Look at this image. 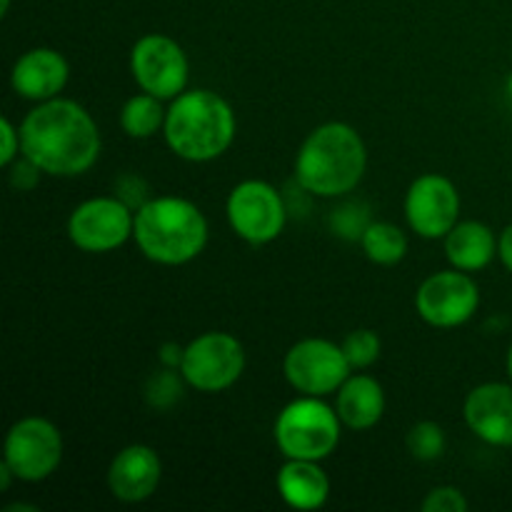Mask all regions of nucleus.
<instances>
[{
  "label": "nucleus",
  "instance_id": "nucleus-3",
  "mask_svg": "<svg viewBox=\"0 0 512 512\" xmlns=\"http://www.w3.org/2000/svg\"><path fill=\"white\" fill-rule=\"evenodd\" d=\"M165 143L178 158L210 163L235 140V113L223 95L213 90H183L165 115Z\"/></svg>",
  "mask_w": 512,
  "mask_h": 512
},
{
  "label": "nucleus",
  "instance_id": "nucleus-8",
  "mask_svg": "<svg viewBox=\"0 0 512 512\" xmlns=\"http://www.w3.org/2000/svg\"><path fill=\"white\" fill-rule=\"evenodd\" d=\"M228 223L250 245H268L280 238L288 208L278 190L265 180H243L228 195Z\"/></svg>",
  "mask_w": 512,
  "mask_h": 512
},
{
  "label": "nucleus",
  "instance_id": "nucleus-22",
  "mask_svg": "<svg viewBox=\"0 0 512 512\" xmlns=\"http://www.w3.org/2000/svg\"><path fill=\"white\" fill-rule=\"evenodd\" d=\"M408 443L410 455L420 463H433V460L443 458L445 453V430L440 428L433 420H420L413 428L408 430Z\"/></svg>",
  "mask_w": 512,
  "mask_h": 512
},
{
  "label": "nucleus",
  "instance_id": "nucleus-11",
  "mask_svg": "<svg viewBox=\"0 0 512 512\" xmlns=\"http://www.w3.org/2000/svg\"><path fill=\"white\" fill-rule=\"evenodd\" d=\"M480 308V288L470 273L440 270L420 283L415 293V310L428 325L453 330L468 323Z\"/></svg>",
  "mask_w": 512,
  "mask_h": 512
},
{
  "label": "nucleus",
  "instance_id": "nucleus-13",
  "mask_svg": "<svg viewBox=\"0 0 512 512\" xmlns=\"http://www.w3.org/2000/svg\"><path fill=\"white\" fill-rule=\"evenodd\" d=\"M405 218L420 238H445L460 220V193L453 180L440 173L415 178L405 195Z\"/></svg>",
  "mask_w": 512,
  "mask_h": 512
},
{
  "label": "nucleus",
  "instance_id": "nucleus-28",
  "mask_svg": "<svg viewBox=\"0 0 512 512\" xmlns=\"http://www.w3.org/2000/svg\"><path fill=\"white\" fill-rule=\"evenodd\" d=\"M40 173H43V170H40L38 165L33 163V160H28L23 155V158L15 160V163H13L10 183H13V188H18V190H33L35 183H38Z\"/></svg>",
  "mask_w": 512,
  "mask_h": 512
},
{
  "label": "nucleus",
  "instance_id": "nucleus-1",
  "mask_svg": "<svg viewBox=\"0 0 512 512\" xmlns=\"http://www.w3.org/2000/svg\"><path fill=\"white\" fill-rule=\"evenodd\" d=\"M20 155L55 178L83 175L100 158L98 125L75 100H45L20 125Z\"/></svg>",
  "mask_w": 512,
  "mask_h": 512
},
{
  "label": "nucleus",
  "instance_id": "nucleus-5",
  "mask_svg": "<svg viewBox=\"0 0 512 512\" xmlns=\"http://www.w3.org/2000/svg\"><path fill=\"white\" fill-rule=\"evenodd\" d=\"M338 410L315 395H303L280 410L275 420V443L290 460H325L340 443Z\"/></svg>",
  "mask_w": 512,
  "mask_h": 512
},
{
  "label": "nucleus",
  "instance_id": "nucleus-34",
  "mask_svg": "<svg viewBox=\"0 0 512 512\" xmlns=\"http://www.w3.org/2000/svg\"><path fill=\"white\" fill-rule=\"evenodd\" d=\"M505 93H508V98L512 100V73L508 75V80H505Z\"/></svg>",
  "mask_w": 512,
  "mask_h": 512
},
{
  "label": "nucleus",
  "instance_id": "nucleus-9",
  "mask_svg": "<svg viewBox=\"0 0 512 512\" xmlns=\"http://www.w3.org/2000/svg\"><path fill=\"white\" fill-rule=\"evenodd\" d=\"M283 373L300 395L325 398L330 393H338L353 368L345 358L343 345L323 338H305L285 353Z\"/></svg>",
  "mask_w": 512,
  "mask_h": 512
},
{
  "label": "nucleus",
  "instance_id": "nucleus-29",
  "mask_svg": "<svg viewBox=\"0 0 512 512\" xmlns=\"http://www.w3.org/2000/svg\"><path fill=\"white\" fill-rule=\"evenodd\" d=\"M183 353L185 348H180V345L165 343L163 348H160V363H163L165 368H180V363H183Z\"/></svg>",
  "mask_w": 512,
  "mask_h": 512
},
{
  "label": "nucleus",
  "instance_id": "nucleus-19",
  "mask_svg": "<svg viewBox=\"0 0 512 512\" xmlns=\"http://www.w3.org/2000/svg\"><path fill=\"white\" fill-rule=\"evenodd\" d=\"M445 255L450 265L463 273H478L488 268L498 255V238L480 220H463L445 235Z\"/></svg>",
  "mask_w": 512,
  "mask_h": 512
},
{
  "label": "nucleus",
  "instance_id": "nucleus-17",
  "mask_svg": "<svg viewBox=\"0 0 512 512\" xmlns=\"http://www.w3.org/2000/svg\"><path fill=\"white\" fill-rule=\"evenodd\" d=\"M335 410L345 428L370 430L380 423L385 413V390L373 375L350 373V378L340 385Z\"/></svg>",
  "mask_w": 512,
  "mask_h": 512
},
{
  "label": "nucleus",
  "instance_id": "nucleus-33",
  "mask_svg": "<svg viewBox=\"0 0 512 512\" xmlns=\"http://www.w3.org/2000/svg\"><path fill=\"white\" fill-rule=\"evenodd\" d=\"M10 0H0V15H8Z\"/></svg>",
  "mask_w": 512,
  "mask_h": 512
},
{
  "label": "nucleus",
  "instance_id": "nucleus-15",
  "mask_svg": "<svg viewBox=\"0 0 512 512\" xmlns=\"http://www.w3.org/2000/svg\"><path fill=\"white\" fill-rule=\"evenodd\" d=\"M163 478L160 455L150 445H128L113 458L108 468V488L120 503H143L153 498Z\"/></svg>",
  "mask_w": 512,
  "mask_h": 512
},
{
  "label": "nucleus",
  "instance_id": "nucleus-26",
  "mask_svg": "<svg viewBox=\"0 0 512 512\" xmlns=\"http://www.w3.org/2000/svg\"><path fill=\"white\" fill-rule=\"evenodd\" d=\"M330 225H333L335 235H343L348 240H360L370 223L365 208H360V205H345V208L335 210L333 218H330Z\"/></svg>",
  "mask_w": 512,
  "mask_h": 512
},
{
  "label": "nucleus",
  "instance_id": "nucleus-31",
  "mask_svg": "<svg viewBox=\"0 0 512 512\" xmlns=\"http://www.w3.org/2000/svg\"><path fill=\"white\" fill-rule=\"evenodd\" d=\"M5 512H38L35 505H25V503H15V505H8Z\"/></svg>",
  "mask_w": 512,
  "mask_h": 512
},
{
  "label": "nucleus",
  "instance_id": "nucleus-23",
  "mask_svg": "<svg viewBox=\"0 0 512 512\" xmlns=\"http://www.w3.org/2000/svg\"><path fill=\"white\" fill-rule=\"evenodd\" d=\"M380 350H383V343H380L375 330H353L343 340V353L353 370H365L373 363H378Z\"/></svg>",
  "mask_w": 512,
  "mask_h": 512
},
{
  "label": "nucleus",
  "instance_id": "nucleus-2",
  "mask_svg": "<svg viewBox=\"0 0 512 512\" xmlns=\"http://www.w3.org/2000/svg\"><path fill=\"white\" fill-rule=\"evenodd\" d=\"M368 168V148L348 123L318 125L303 140L295 158V180L318 198L353 193Z\"/></svg>",
  "mask_w": 512,
  "mask_h": 512
},
{
  "label": "nucleus",
  "instance_id": "nucleus-20",
  "mask_svg": "<svg viewBox=\"0 0 512 512\" xmlns=\"http://www.w3.org/2000/svg\"><path fill=\"white\" fill-rule=\"evenodd\" d=\"M165 115H168V110L163 108V100L143 90V93L125 100L123 110H120V128L130 138H153L155 133L165 128Z\"/></svg>",
  "mask_w": 512,
  "mask_h": 512
},
{
  "label": "nucleus",
  "instance_id": "nucleus-21",
  "mask_svg": "<svg viewBox=\"0 0 512 512\" xmlns=\"http://www.w3.org/2000/svg\"><path fill=\"white\" fill-rule=\"evenodd\" d=\"M360 245H363V253L368 255V260L390 268V265H398L408 253V235L398 225L380 220V223H370L365 228Z\"/></svg>",
  "mask_w": 512,
  "mask_h": 512
},
{
  "label": "nucleus",
  "instance_id": "nucleus-10",
  "mask_svg": "<svg viewBox=\"0 0 512 512\" xmlns=\"http://www.w3.org/2000/svg\"><path fill=\"white\" fill-rule=\"evenodd\" d=\"M130 73L140 90L160 100H173L188 88L190 63L185 50L173 38L150 33L130 50Z\"/></svg>",
  "mask_w": 512,
  "mask_h": 512
},
{
  "label": "nucleus",
  "instance_id": "nucleus-30",
  "mask_svg": "<svg viewBox=\"0 0 512 512\" xmlns=\"http://www.w3.org/2000/svg\"><path fill=\"white\" fill-rule=\"evenodd\" d=\"M498 255H500V260H503L505 268H508L512 273V223L503 230V233H500Z\"/></svg>",
  "mask_w": 512,
  "mask_h": 512
},
{
  "label": "nucleus",
  "instance_id": "nucleus-27",
  "mask_svg": "<svg viewBox=\"0 0 512 512\" xmlns=\"http://www.w3.org/2000/svg\"><path fill=\"white\" fill-rule=\"evenodd\" d=\"M0 138H3V148H0V165L8 168L15 163L20 155V130L10 123V118H0Z\"/></svg>",
  "mask_w": 512,
  "mask_h": 512
},
{
  "label": "nucleus",
  "instance_id": "nucleus-18",
  "mask_svg": "<svg viewBox=\"0 0 512 512\" xmlns=\"http://www.w3.org/2000/svg\"><path fill=\"white\" fill-rule=\"evenodd\" d=\"M278 493L288 508L320 510L330 498V480L318 460H290L278 470Z\"/></svg>",
  "mask_w": 512,
  "mask_h": 512
},
{
  "label": "nucleus",
  "instance_id": "nucleus-12",
  "mask_svg": "<svg viewBox=\"0 0 512 512\" xmlns=\"http://www.w3.org/2000/svg\"><path fill=\"white\" fill-rule=\"evenodd\" d=\"M135 210L123 198H90L68 218V235L83 253H110L133 238Z\"/></svg>",
  "mask_w": 512,
  "mask_h": 512
},
{
  "label": "nucleus",
  "instance_id": "nucleus-32",
  "mask_svg": "<svg viewBox=\"0 0 512 512\" xmlns=\"http://www.w3.org/2000/svg\"><path fill=\"white\" fill-rule=\"evenodd\" d=\"M505 365H508V378H510V383H512V345H510V350H508V360H505Z\"/></svg>",
  "mask_w": 512,
  "mask_h": 512
},
{
  "label": "nucleus",
  "instance_id": "nucleus-24",
  "mask_svg": "<svg viewBox=\"0 0 512 512\" xmlns=\"http://www.w3.org/2000/svg\"><path fill=\"white\" fill-rule=\"evenodd\" d=\"M183 373H175V368L163 370V373H155L153 378L145 385V398L153 405L155 410H168L183 398Z\"/></svg>",
  "mask_w": 512,
  "mask_h": 512
},
{
  "label": "nucleus",
  "instance_id": "nucleus-4",
  "mask_svg": "<svg viewBox=\"0 0 512 512\" xmlns=\"http://www.w3.org/2000/svg\"><path fill=\"white\" fill-rule=\"evenodd\" d=\"M133 240L153 263L185 265L208 245V220L190 200L160 195L135 210Z\"/></svg>",
  "mask_w": 512,
  "mask_h": 512
},
{
  "label": "nucleus",
  "instance_id": "nucleus-16",
  "mask_svg": "<svg viewBox=\"0 0 512 512\" xmlns=\"http://www.w3.org/2000/svg\"><path fill=\"white\" fill-rule=\"evenodd\" d=\"M70 68L63 53L53 48H33L20 55L10 73V85L25 100L45 103L58 98L60 90L68 85Z\"/></svg>",
  "mask_w": 512,
  "mask_h": 512
},
{
  "label": "nucleus",
  "instance_id": "nucleus-14",
  "mask_svg": "<svg viewBox=\"0 0 512 512\" xmlns=\"http://www.w3.org/2000/svg\"><path fill=\"white\" fill-rule=\"evenodd\" d=\"M465 423L475 438L493 448H512V383H483L463 405Z\"/></svg>",
  "mask_w": 512,
  "mask_h": 512
},
{
  "label": "nucleus",
  "instance_id": "nucleus-25",
  "mask_svg": "<svg viewBox=\"0 0 512 512\" xmlns=\"http://www.w3.org/2000/svg\"><path fill=\"white\" fill-rule=\"evenodd\" d=\"M470 503L465 498V493L460 488H453V485H440V488H433L425 500L420 503V510L423 512H468Z\"/></svg>",
  "mask_w": 512,
  "mask_h": 512
},
{
  "label": "nucleus",
  "instance_id": "nucleus-7",
  "mask_svg": "<svg viewBox=\"0 0 512 512\" xmlns=\"http://www.w3.org/2000/svg\"><path fill=\"white\" fill-rule=\"evenodd\" d=\"M3 463L23 483H43L63 463V435L40 415L20 418L5 435Z\"/></svg>",
  "mask_w": 512,
  "mask_h": 512
},
{
  "label": "nucleus",
  "instance_id": "nucleus-6",
  "mask_svg": "<svg viewBox=\"0 0 512 512\" xmlns=\"http://www.w3.org/2000/svg\"><path fill=\"white\" fill-rule=\"evenodd\" d=\"M245 370V350L235 335L210 330L185 345L183 373L185 385L200 393H223L233 388Z\"/></svg>",
  "mask_w": 512,
  "mask_h": 512
}]
</instances>
